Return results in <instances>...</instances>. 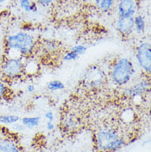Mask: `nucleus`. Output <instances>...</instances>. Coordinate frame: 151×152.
<instances>
[{
    "label": "nucleus",
    "instance_id": "f257e3e1",
    "mask_svg": "<svg viewBox=\"0 0 151 152\" xmlns=\"http://www.w3.org/2000/svg\"><path fill=\"white\" fill-rule=\"evenodd\" d=\"M36 39L32 34L26 31L8 35L5 40L6 57H28L32 55L36 49Z\"/></svg>",
    "mask_w": 151,
    "mask_h": 152
},
{
    "label": "nucleus",
    "instance_id": "f03ea898",
    "mask_svg": "<svg viewBox=\"0 0 151 152\" xmlns=\"http://www.w3.org/2000/svg\"><path fill=\"white\" fill-rule=\"evenodd\" d=\"M136 75V67L128 57H120L113 63L110 70V78L114 85L126 87Z\"/></svg>",
    "mask_w": 151,
    "mask_h": 152
},
{
    "label": "nucleus",
    "instance_id": "7ed1b4c3",
    "mask_svg": "<svg viewBox=\"0 0 151 152\" xmlns=\"http://www.w3.org/2000/svg\"><path fill=\"white\" fill-rule=\"evenodd\" d=\"M96 147L100 152H113L119 151L125 141L117 131L111 127H102L95 136Z\"/></svg>",
    "mask_w": 151,
    "mask_h": 152
},
{
    "label": "nucleus",
    "instance_id": "20e7f679",
    "mask_svg": "<svg viewBox=\"0 0 151 152\" xmlns=\"http://www.w3.org/2000/svg\"><path fill=\"white\" fill-rule=\"evenodd\" d=\"M27 58L6 57L0 65V72L7 80H15L24 75V64Z\"/></svg>",
    "mask_w": 151,
    "mask_h": 152
},
{
    "label": "nucleus",
    "instance_id": "39448f33",
    "mask_svg": "<svg viewBox=\"0 0 151 152\" xmlns=\"http://www.w3.org/2000/svg\"><path fill=\"white\" fill-rule=\"evenodd\" d=\"M137 65L146 75L151 73V46L148 42H141L135 48Z\"/></svg>",
    "mask_w": 151,
    "mask_h": 152
},
{
    "label": "nucleus",
    "instance_id": "423d86ee",
    "mask_svg": "<svg viewBox=\"0 0 151 152\" xmlns=\"http://www.w3.org/2000/svg\"><path fill=\"white\" fill-rule=\"evenodd\" d=\"M106 75L103 69L98 65H92L88 69L83 78L84 86L90 89H95L101 87L105 83Z\"/></svg>",
    "mask_w": 151,
    "mask_h": 152
},
{
    "label": "nucleus",
    "instance_id": "0eeeda50",
    "mask_svg": "<svg viewBox=\"0 0 151 152\" xmlns=\"http://www.w3.org/2000/svg\"><path fill=\"white\" fill-rule=\"evenodd\" d=\"M150 88V83L148 79H140L131 85L125 88L123 94L128 98L136 99L147 94Z\"/></svg>",
    "mask_w": 151,
    "mask_h": 152
},
{
    "label": "nucleus",
    "instance_id": "6e6552de",
    "mask_svg": "<svg viewBox=\"0 0 151 152\" xmlns=\"http://www.w3.org/2000/svg\"><path fill=\"white\" fill-rule=\"evenodd\" d=\"M139 9L138 0H118L117 10L118 17L131 18L135 17Z\"/></svg>",
    "mask_w": 151,
    "mask_h": 152
},
{
    "label": "nucleus",
    "instance_id": "1a4fd4ad",
    "mask_svg": "<svg viewBox=\"0 0 151 152\" xmlns=\"http://www.w3.org/2000/svg\"><path fill=\"white\" fill-rule=\"evenodd\" d=\"M117 30L123 37H129L135 31L134 17L123 18L118 17L117 21Z\"/></svg>",
    "mask_w": 151,
    "mask_h": 152
},
{
    "label": "nucleus",
    "instance_id": "9d476101",
    "mask_svg": "<svg viewBox=\"0 0 151 152\" xmlns=\"http://www.w3.org/2000/svg\"><path fill=\"white\" fill-rule=\"evenodd\" d=\"M0 152H23L18 145L10 138L0 140Z\"/></svg>",
    "mask_w": 151,
    "mask_h": 152
},
{
    "label": "nucleus",
    "instance_id": "9b49d317",
    "mask_svg": "<svg viewBox=\"0 0 151 152\" xmlns=\"http://www.w3.org/2000/svg\"><path fill=\"white\" fill-rule=\"evenodd\" d=\"M117 0H93L96 7L102 12H108L115 6Z\"/></svg>",
    "mask_w": 151,
    "mask_h": 152
},
{
    "label": "nucleus",
    "instance_id": "f8f14e48",
    "mask_svg": "<svg viewBox=\"0 0 151 152\" xmlns=\"http://www.w3.org/2000/svg\"><path fill=\"white\" fill-rule=\"evenodd\" d=\"M38 70H39V65L36 61L30 59V57L27 58L24 64V75H33L37 73Z\"/></svg>",
    "mask_w": 151,
    "mask_h": 152
},
{
    "label": "nucleus",
    "instance_id": "ddd939ff",
    "mask_svg": "<svg viewBox=\"0 0 151 152\" xmlns=\"http://www.w3.org/2000/svg\"><path fill=\"white\" fill-rule=\"evenodd\" d=\"M146 23L145 19L142 14H136L134 17V29L137 34L141 35L145 31Z\"/></svg>",
    "mask_w": 151,
    "mask_h": 152
},
{
    "label": "nucleus",
    "instance_id": "4468645a",
    "mask_svg": "<svg viewBox=\"0 0 151 152\" xmlns=\"http://www.w3.org/2000/svg\"><path fill=\"white\" fill-rule=\"evenodd\" d=\"M19 6L23 11L28 13L36 12L38 10V5L35 0H20Z\"/></svg>",
    "mask_w": 151,
    "mask_h": 152
},
{
    "label": "nucleus",
    "instance_id": "2eb2a0df",
    "mask_svg": "<svg viewBox=\"0 0 151 152\" xmlns=\"http://www.w3.org/2000/svg\"><path fill=\"white\" fill-rule=\"evenodd\" d=\"M42 118L40 116L36 117H24L21 119V123L23 124L26 128L28 129H33L37 127L40 122H41Z\"/></svg>",
    "mask_w": 151,
    "mask_h": 152
},
{
    "label": "nucleus",
    "instance_id": "dca6fc26",
    "mask_svg": "<svg viewBox=\"0 0 151 152\" xmlns=\"http://www.w3.org/2000/svg\"><path fill=\"white\" fill-rule=\"evenodd\" d=\"M20 121V118L15 114H1L0 115V123L5 125H12Z\"/></svg>",
    "mask_w": 151,
    "mask_h": 152
},
{
    "label": "nucleus",
    "instance_id": "f3484780",
    "mask_svg": "<svg viewBox=\"0 0 151 152\" xmlns=\"http://www.w3.org/2000/svg\"><path fill=\"white\" fill-rule=\"evenodd\" d=\"M46 88L50 92H58L64 89L65 88V85L61 80H51V81H50V82L47 83Z\"/></svg>",
    "mask_w": 151,
    "mask_h": 152
},
{
    "label": "nucleus",
    "instance_id": "a211bd4d",
    "mask_svg": "<svg viewBox=\"0 0 151 152\" xmlns=\"http://www.w3.org/2000/svg\"><path fill=\"white\" fill-rule=\"evenodd\" d=\"M80 56H79L75 52H74L72 50L66 51L62 56V61L64 62H69V61H74L78 60Z\"/></svg>",
    "mask_w": 151,
    "mask_h": 152
},
{
    "label": "nucleus",
    "instance_id": "6ab92c4d",
    "mask_svg": "<svg viewBox=\"0 0 151 152\" xmlns=\"http://www.w3.org/2000/svg\"><path fill=\"white\" fill-rule=\"evenodd\" d=\"M64 125L66 129L72 130L75 128L76 125H77V122H76L75 119L74 118L73 116H68L67 118L64 119Z\"/></svg>",
    "mask_w": 151,
    "mask_h": 152
},
{
    "label": "nucleus",
    "instance_id": "aec40b11",
    "mask_svg": "<svg viewBox=\"0 0 151 152\" xmlns=\"http://www.w3.org/2000/svg\"><path fill=\"white\" fill-rule=\"evenodd\" d=\"M70 50H72L74 52H75L79 56H81L86 53V51L88 50V47L83 44H77L75 46H73Z\"/></svg>",
    "mask_w": 151,
    "mask_h": 152
},
{
    "label": "nucleus",
    "instance_id": "412c9836",
    "mask_svg": "<svg viewBox=\"0 0 151 152\" xmlns=\"http://www.w3.org/2000/svg\"><path fill=\"white\" fill-rule=\"evenodd\" d=\"M8 92V87L4 81H0V99H4Z\"/></svg>",
    "mask_w": 151,
    "mask_h": 152
},
{
    "label": "nucleus",
    "instance_id": "4be33fe9",
    "mask_svg": "<svg viewBox=\"0 0 151 152\" xmlns=\"http://www.w3.org/2000/svg\"><path fill=\"white\" fill-rule=\"evenodd\" d=\"M57 49V43L54 42H47L45 45V50L48 53L53 52Z\"/></svg>",
    "mask_w": 151,
    "mask_h": 152
},
{
    "label": "nucleus",
    "instance_id": "5701e85b",
    "mask_svg": "<svg viewBox=\"0 0 151 152\" xmlns=\"http://www.w3.org/2000/svg\"><path fill=\"white\" fill-rule=\"evenodd\" d=\"M56 0H35V2L36 3L38 6H42V7H44V8H47V7H50V5L55 2Z\"/></svg>",
    "mask_w": 151,
    "mask_h": 152
},
{
    "label": "nucleus",
    "instance_id": "b1692460",
    "mask_svg": "<svg viewBox=\"0 0 151 152\" xmlns=\"http://www.w3.org/2000/svg\"><path fill=\"white\" fill-rule=\"evenodd\" d=\"M12 128L14 130H16L17 132H23L25 131L26 127L22 124V123H18V122H16L14 124H12Z\"/></svg>",
    "mask_w": 151,
    "mask_h": 152
},
{
    "label": "nucleus",
    "instance_id": "393cba45",
    "mask_svg": "<svg viewBox=\"0 0 151 152\" xmlns=\"http://www.w3.org/2000/svg\"><path fill=\"white\" fill-rule=\"evenodd\" d=\"M45 119H47V121H51L53 122L55 119V114L52 111H47L45 113Z\"/></svg>",
    "mask_w": 151,
    "mask_h": 152
},
{
    "label": "nucleus",
    "instance_id": "a878e982",
    "mask_svg": "<svg viewBox=\"0 0 151 152\" xmlns=\"http://www.w3.org/2000/svg\"><path fill=\"white\" fill-rule=\"evenodd\" d=\"M55 124H54L53 122H51V121H47L46 122V129L48 130V131H53L55 129Z\"/></svg>",
    "mask_w": 151,
    "mask_h": 152
},
{
    "label": "nucleus",
    "instance_id": "bb28decb",
    "mask_svg": "<svg viewBox=\"0 0 151 152\" xmlns=\"http://www.w3.org/2000/svg\"><path fill=\"white\" fill-rule=\"evenodd\" d=\"M27 91L29 93V94H33L35 91H36V86L34 84H29L27 86Z\"/></svg>",
    "mask_w": 151,
    "mask_h": 152
},
{
    "label": "nucleus",
    "instance_id": "cd10ccee",
    "mask_svg": "<svg viewBox=\"0 0 151 152\" xmlns=\"http://www.w3.org/2000/svg\"><path fill=\"white\" fill-rule=\"evenodd\" d=\"M4 2H5V0H0V4H4Z\"/></svg>",
    "mask_w": 151,
    "mask_h": 152
}]
</instances>
